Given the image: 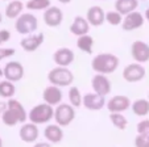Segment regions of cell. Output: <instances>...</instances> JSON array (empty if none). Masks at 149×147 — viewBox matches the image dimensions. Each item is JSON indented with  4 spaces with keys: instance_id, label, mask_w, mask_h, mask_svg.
Instances as JSON below:
<instances>
[{
    "instance_id": "28",
    "label": "cell",
    "mask_w": 149,
    "mask_h": 147,
    "mask_svg": "<svg viewBox=\"0 0 149 147\" xmlns=\"http://www.w3.org/2000/svg\"><path fill=\"white\" fill-rule=\"evenodd\" d=\"M110 121L119 130H125L128 125V119L123 113H110Z\"/></svg>"
},
{
    "instance_id": "42",
    "label": "cell",
    "mask_w": 149,
    "mask_h": 147,
    "mask_svg": "<svg viewBox=\"0 0 149 147\" xmlns=\"http://www.w3.org/2000/svg\"><path fill=\"white\" fill-rule=\"evenodd\" d=\"M148 99H149V92H148Z\"/></svg>"
},
{
    "instance_id": "35",
    "label": "cell",
    "mask_w": 149,
    "mask_h": 147,
    "mask_svg": "<svg viewBox=\"0 0 149 147\" xmlns=\"http://www.w3.org/2000/svg\"><path fill=\"white\" fill-rule=\"evenodd\" d=\"M7 108H8L7 101H0V118H1V116H3L4 112L7 110Z\"/></svg>"
},
{
    "instance_id": "43",
    "label": "cell",
    "mask_w": 149,
    "mask_h": 147,
    "mask_svg": "<svg viewBox=\"0 0 149 147\" xmlns=\"http://www.w3.org/2000/svg\"><path fill=\"white\" fill-rule=\"evenodd\" d=\"M0 43H1V41H0Z\"/></svg>"
},
{
    "instance_id": "27",
    "label": "cell",
    "mask_w": 149,
    "mask_h": 147,
    "mask_svg": "<svg viewBox=\"0 0 149 147\" xmlns=\"http://www.w3.org/2000/svg\"><path fill=\"white\" fill-rule=\"evenodd\" d=\"M16 93V87H15L13 81L11 80H4L0 81V97H3V99H12Z\"/></svg>"
},
{
    "instance_id": "25",
    "label": "cell",
    "mask_w": 149,
    "mask_h": 147,
    "mask_svg": "<svg viewBox=\"0 0 149 147\" xmlns=\"http://www.w3.org/2000/svg\"><path fill=\"white\" fill-rule=\"evenodd\" d=\"M77 47L81 51L86 54H93V49H94V38L90 34H83L79 36L77 38Z\"/></svg>"
},
{
    "instance_id": "3",
    "label": "cell",
    "mask_w": 149,
    "mask_h": 147,
    "mask_svg": "<svg viewBox=\"0 0 149 147\" xmlns=\"http://www.w3.org/2000/svg\"><path fill=\"white\" fill-rule=\"evenodd\" d=\"M54 118V109L53 105H49L46 103L37 104L36 106L29 110L28 119L36 125H42V124H48L49 121Z\"/></svg>"
},
{
    "instance_id": "32",
    "label": "cell",
    "mask_w": 149,
    "mask_h": 147,
    "mask_svg": "<svg viewBox=\"0 0 149 147\" xmlns=\"http://www.w3.org/2000/svg\"><path fill=\"white\" fill-rule=\"evenodd\" d=\"M137 134H144V135H149V119H143L137 124L136 126Z\"/></svg>"
},
{
    "instance_id": "8",
    "label": "cell",
    "mask_w": 149,
    "mask_h": 147,
    "mask_svg": "<svg viewBox=\"0 0 149 147\" xmlns=\"http://www.w3.org/2000/svg\"><path fill=\"white\" fill-rule=\"evenodd\" d=\"M131 105L132 103H131L130 97L124 96V95H116V96L111 97L106 104L110 113H123V112L128 110Z\"/></svg>"
},
{
    "instance_id": "12",
    "label": "cell",
    "mask_w": 149,
    "mask_h": 147,
    "mask_svg": "<svg viewBox=\"0 0 149 147\" xmlns=\"http://www.w3.org/2000/svg\"><path fill=\"white\" fill-rule=\"evenodd\" d=\"M131 55L137 63L149 62V45L144 41H135L131 46Z\"/></svg>"
},
{
    "instance_id": "23",
    "label": "cell",
    "mask_w": 149,
    "mask_h": 147,
    "mask_svg": "<svg viewBox=\"0 0 149 147\" xmlns=\"http://www.w3.org/2000/svg\"><path fill=\"white\" fill-rule=\"evenodd\" d=\"M24 11V4L20 0H12L6 7V17L11 20H16Z\"/></svg>"
},
{
    "instance_id": "2",
    "label": "cell",
    "mask_w": 149,
    "mask_h": 147,
    "mask_svg": "<svg viewBox=\"0 0 149 147\" xmlns=\"http://www.w3.org/2000/svg\"><path fill=\"white\" fill-rule=\"evenodd\" d=\"M119 64H120V59L111 53H100L96 54L91 61V68L96 72V74H112L118 70Z\"/></svg>"
},
{
    "instance_id": "15",
    "label": "cell",
    "mask_w": 149,
    "mask_h": 147,
    "mask_svg": "<svg viewBox=\"0 0 149 147\" xmlns=\"http://www.w3.org/2000/svg\"><path fill=\"white\" fill-rule=\"evenodd\" d=\"M42 99H44V103L57 106L58 104L62 103V99H63V93H62L61 87L53 86V84L45 87V89L42 92Z\"/></svg>"
},
{
    "instance_id": "10",
    "label": "cell",
    "mask_w": 149,
    "mask_h": 147,
    "mask_svg": "<svg viewBox=\"0 0 149 147\" xmlns=\"http://www.w3.org/2000/svg\"><path fill=\"white\" fill-rule=\"evenodd\" d=\"M144 21H145L144 14L137 11H133L124 16L123 22H121V28L125 32H132V30L141 28L144 25Z\"/></svg>"
},
{
    "instance_id": "11",
    "label": "cell",
    "mask_w": 149,
    "mask_h": 147,
    "mask_svg": "<svg viewBox=\"0 0 149 147\" xmlns=\"http://www.w3.org/2000/svg\"><path fill=\"white\" fill-rule=\"evenodd\" d=\"M63 21V12L59 7L50 6L44 11V22L49 28H57Z\"/></svg>"
},
{
    "instance_id": "1",
    "label": "cell",
    "mask_w": 149,
    "mask_h": 147,
    "mask_svg": "<svg viewBox=\"0 0 149 147\" xmlns=\"http://www.w3.org/2000/svg\"><path fill=\"white\" fill-rule=\"evenodd\" d=\"M7 104H8V108L1 116V121L4 125L12 128V126H16L17 124H25V121L28 119V113L23 104L13 97L8 99Z\"/></svg>"
},
{
    "instance_id": "36",
    "label": "cell",
    "mask_w": 149,
    "mask_h": 147,
    "mask_svg": "<svg viewBox=\"0 0 149 147\" xmlns=\"http://www.w3.org/2000/svg\"><path fill=\"white\" fill-rule=\"evenodd\" d=\"M33 147H52L50 142H37L33 144Z\"/></svg>"
},
{
    "instance_id": "20",
    "label": "cell",
    "mask_w": 149,
    "mask_h": 147,
    "mask_svg": "<svg viewBox=\"0 0 149 147\" xmlns=\"http://www.w3.org/2000/svg\"><path fill=\"white\" fill-rule=\"evenodd\" d=\"M90 22L87 21V19H84V17L82 16H77L75 19L73 20V22L70 24V28H69V30H70V33L73 34V36H83V34H88V32H90Z\"/></svg>"
},
{
    "instance_id": "29",
    "label": "cell",
    "mask_w": 149,
    "mask_h": 147,
    "mask_svg": "<svg viewBox=\"0 0 149 147\" xmlns=\"http://www.w3.org/2000/svg\"><path fill=\"white\" fill-rule=\"evenodd\" d=\"M52 6L50 0H29L25 7L29 11H45Z\"/></svg>"
},
{
    "instance_id": "13",
    "label": "cell",
    "mask_w": 149,
    "mask_h": 147,
    "mask_svg": "<svg viewBox=\"0 0 149 147\" xmlns=\"http://www.w3.org/2000/svg\"><path fill=\"white\" fill-rule=\"evenodd\" d=\"M45 41V34L37 33V34H28L20 41V46L26 53H33L44 43Z\"/></svg>"
},
{
    "instance_id": "21",
    "label": "cell",
    "mask_w": 149,
    "mask_h": 147,
    "mask_svg": "<svg viewBox=\"0 0 149 147\" xmlns=\"http://www.w3.org/2000/svg\"><path fill=\"white\" fill-rule=\"evenodd\" d=\"M44 137L46 138V141L50 142L53 144H57L63 139V130L62 126H59L58 124H53V125H48L44 130Z\"/></svg>"
},
{
    "instance_id": "39",
    "label": "cell",
    "mask_w": 149,
    "mask_h": 147,
    "mask_svg": "<svg viewBox=\"0 0 149 147\" xmlns=\"http://www.w3.org/2000/svg\"><path fill=\"white\" fill-rule=\"evenodd\" d=\"M1 76H4V70L0 67V78H1Z\"/></svg>"
},
{
    "instance_id": "19",
    "label": "cell",
    "mask_w": 149,
    "mask_h": 147,
    "mask_svg": "<svg viewBox=\"0 0 149 147\" xmlns=\"http://www.w3.org/2000/svg\"><path fill=\"white\" fill-rule=\"evenodd\" d=\"M86 19L90 22V25L93 26H100L106 21V12L102 7L99 6H93L87 9L86 13Z\"/></svg>"
},
{
    "instance_id": "26",
    "label": "cell",
    "mask_w": 149,
    "mask_h": 147,
    "mask_svg": "<svg viewBox=\"0 0 149 147\" xmlns=\"http://www.w3.org/2000/svg\"><path fill=\"white\" fill-rule=\"evenodd\" d=\"M68 96H69V103H70L74 108L83 106V95L81 93V91H79L78 87L70 86Z\"/></svg>"
},
{
    "instance_id": "17",
    "label": "cell",
    "mask_w": 149,
    "mask_h": 147,
    "mask_svg": "<svg viewBox=\"0 0 149 147\" xmlns=\"http://www.w3.org/2000/svg\"><path fill=\"white\" fill-rule=\"evenodd\" d=\"M74 59H75L74 51L69 47H59L53 54V61L57 66L69 67L74 62Z\"/></svg>"
},
{
    "instance_id": "9",
    "label": "cell",
    "mask_w": 149,
    "mask_h": 147,
    "mask_svg": "<svg viewBox=\"0 0 149 147\" xmlns=\"http://www.w3.org/2000/svg\"><path fill=\"white\" fill-rule=\"evenodd\" d=\"M4 78L7 80H11L13 83L16 81H20L24 78V74H25V70H24V66L20 62L16 61H11L4 66Z\"/></svg>"
},
{
    "instance_id": "34",
    "label": "cell",
    "mask_w": 149,
    "mask_h": 147,
    "mask_svg": "<svg viewBox=\"0 0 149 147\" xmlns=\"http://www.w3.org/2000/svg\"><path fill=\"white\" fill-rule=\"evenodd\" d=\"M11 39V32L7 29H1L0 30V41L1 42H8Z\"/></svg>"
},
{
    "instance_id": "37",
    "label": "cell",
    "mask_w": 149,
    "mask_h": 147,
    "mask_svg": "<svg viewBox=\"0 0 149 147\" xmlns=\"http://www.w3.org/2000/svg\"><path fill=\"white\" fill-rule=\"evenodd\" d=\"M144 17H145V20L149 21V8H146L145 11H144Z\"/></svg>"
},
{
    "instance_id": "33",
    "label": "cell",
    "mask_w": 149,
    "mask_h": 147,
    "mask_svg": "<svg viewBox=\"0 0 149 147\" xmlns=\"http://www.w3.org/2000/svg\"><path fill=\"white\" fill-rule=\"evenodd\" d=\"M16 54V50L13 47H0V62L3 59H7L9 57L15 55Z\"/></svg>"
},
{
    "instance_id": "18",
    "label": "cell",
    "mask_w": 149,
    "mask_h": 147,
    "mask_svg": "<svg viewBox=\"0 0 149 147\" xmlns=\"http://www.w3.org/2000/svg\"><path fill=\"white\" fill-rule=\"evenodd\" d=\"M19 135H20V139L23 142H25V143H33V142H36L37 138H38L40 131H38V128H37L36 124L29 121L20 128Z\"/></svg>"
},
{
    "instance_id": "5",
    "label": "cell",
    "mask_w": 149,
    "mask_h": 147,
    "mask_svg": "<svg viewBox=\"0 0 149 147\" xmlns=\"http://www.w3.org/2000/svg\"><path fill=\"white\" fill-rule=\"evenodd\" d=\"M37 28H38V20L33 13H29V12L21 13L16 19V22H15L16 32L19 34H23V36L34 33L37 30Z\"/></svg>"
},
{
    "instance_id": "6",
    "label": "cell",
    "mask_w": 149,
    "mask_h": 147,
    "mask_svg": "<svg viewBox=\"0 0 149 147\" xmlns=\"http://www.w3.org/2000/svg\"><path fill=\"white\" fill-rule=\"evenodd\" d=\"M74 118H75V108L70 103H61L54 109V121L62 128L69 126L74 121Z\"/></svg>"
},
{
    "instance_id": "30",
    "label": "cell",
    "mask_w": 149,
    "mask_h": 147,
    "mask_svg": "<svg viewBox=\"0 0 149 147\" xmlns=\"http://www.w3.org/2000/svg\"><path fill=\"white\" fill-rule=\"evenodd\" d=\"M123 19L124 16L120 13V12H118L115 9V11H108L106 12V21L110 24V25L112 26H119L121 25V22H123Z\"/></svg>"
},
{
    "instance_id": "38",
    "label": "cell",
    "mask_w": 149,
    "mask_h": 147,
    "mask_svg": "<svg viewBox=\"0 0 149 147\" xmlns=\"http://www.w3.org/2000/svg\"><path fill=\"white\" fill-rule=\"evenodd\" d=\"M58 1H59L61 4H69V3L71 1V0H58Z\"/></svg>"
},
{
    "instance_id": "24",
    "label": "cell",
    "mask_w": 149,
    "mask_h": 147,
    "mask_svg": "<svg viewBox=\"0 0 149 147\" xmlns=\"http://www.w3.org/2000/svg\"><path fill=\"white\" fill-rule=\"evenodd\" d=\"M133 114L137 117H145L149 114V99H137L131 105Z\"/></svg>"
},
{
    "instance_id": "41",
    "label": "cell",
    "mask_w": 149,
    "mask_h": 147,
    "mask_svg": "<svg viewBox=\"0 0 149 147\" xmlns=\"http://www.w3.org/2000/svg\"><path fill=\"white\" fill-rule=\"evenodd\" d=\"M0 147H3V141H1V138H0Z\"/></svg>"
},
{
    "instance_id": "7",
    "label": "cell",
    "mask_w": 149,
    "mask_h": 147,
    "mask_svg": "<svg viewBox=\"0 0 149 147\" xmlns=\"http://www.w3.org/2000/svg\"><path fill=\"white\" fill-rule=\"evenodd\" d=\"M146 75V70L141 63H131L124 67L123 70V79L128 83H137L141 81Z\"/></svg>"
},
{
    "instance_id": "40",
    "label": "cell",
    "mask_w": 149,
    "mask_h": 147,
    "mask_svg": "<svg viewBox=\"0 0 149 147\" xmlns=\"http://www.w3.org/2000/svg\"><path fill=\"white\" fill-rule=\"evenodd\" d=\"M3 21V14H1V12H0V22Z\"/></svg>"
},
{
    "instance_id": "14",
    "label": "cell",
    "mask_w": 149,
    "mask_h": 147,
    "mask_svg": "<svg viewBox=\"0 0 149 147\" xmlns=\"http://www.w3.org/2000/svg\"><path fill=\"white\" fill-rule=\"evenodd\" d=\"M91 88L95 93H99L102 96H107L111 92V81L104 74H96L91 79Z\"/></svg>"
},
{
    "instance_id": "16",
    "label": "cell",
    "mask_w": 149,
    "mask_h": 147,
    "mask_svg": "<svg viewBox=\"0 0 149 147\" xmlns=\"http://www.w3.org/2000/svg\"><path fill=\"white\" fill-rule=\"evenodd\" d=\"M106 105V99L104 96L99 93H95V92H88L83 96V106L88 110H94V112H98L102 110Z\"/></svg>"
},
{
    "instance_id": "31",
    "label": "cell",
    "mask_w": 149,
    "mask_h": 147,
    "mask_svg": "<svg viewBox=\"0 0 149 147\" xmlns=\"http://www.w3.org/2000/svg\"><path fill=\"white\" fill-rule=\"evenodd\" d=\"M135 147H149V135L137 134L135 138Z\"/></svg>"
},
{
    "instance_id": "4",
    "label": "cell",
    "mask_w": 149,
    "mask_h": 147,
    "mask_svg": "<svg viewBox=\"0 0 149 147\" xmlns=\"http://www.w3.org/2000/svg\"><path fill=\"white\" fill-rule=\"evenodd\" d=\"M48 81L53 86L61 87V88L62 87H70L74 81V75L68 67L57 66L48 72Z\"/></svg>"
},
{
    "instance_id": "22",
    "label": "cell",
    "mask_w": 149,
    "mask_h": 147,
    "mask_svg": "<svg viewBox=\"0 0 149 147\" xmlns=\"http://www.w3.org/2000/svg\"><path fill=\"white\" fill-rule=\"evenodd\" d=\"M139 7V0H116L115 1V9L120 12L123 16L136 11Z\"/></svg>"
}]
</instances>
